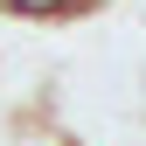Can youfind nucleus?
<instances>
[{
  "mask_svg": "<svg viewBox=\"0 0 146 146\" xmlns=\"http://www.w3.org/2000/svg\"><path fill=\"white\" fill-rule=\"evenodd\" d=\"M77 7H98V0H77Z\"/></svg>",
  "mask_w": 146,
  "mask_h": 146,
  "instance_id": "nucleus-1",
  "label": "nucleus"
}]
</instances>
